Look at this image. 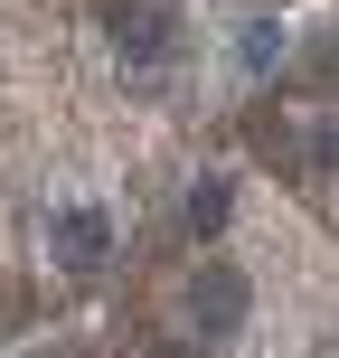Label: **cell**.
<instances>
[{
    "label": "cell",
    "mask_w": 339,
    "mask_h": 358,
    "mask_svg": "<svg viewBox=\"0 0 339 358\" xmlns=\"http://www.w3.org/2000/svg\"><path fill=\"white\" fill-rule=\"evenodd\" d=\"M226 208H236L226 179H198V189H189V236H217V227H226Z\"/></svg>",
    "instance_id": "obj_4"
},
{
    "label": "cell",
    "mask_w": 339,
    "mask_h": 358,
    "mask_svg": "<svg viewBox=\"0 0 339 358\" xmlns=\"http://www.w3.org/2000/svg\"><path fill=\"white\" fill-rule=\"evenodd\" d=\"M189 321L198 330H236V321H245V273H236V264H208L189 283Z\"/></svg>",
    "instance_id": "obj_1"
},
{
    "label": "cell",
    "mask_w": 339,
    "mask_h": 358,
    "mask_svg": "<svg viewBox=\"0 0 339 358\" xmlns=\"http://www.w3.org/2000/svg\"><path fill=\"white\" fill-rule=\"evenodd\" d=\"M48 245H57V264L94 273V264H104V255H113V236H104V217H94V208H66V217H57V227H48Z\"/></svg>",
    "instance_id": "obj_3"
},
{
    "label": "cell",
    "mask_w": 339,
    "mask_h": 358,
    "mask_svg": "<svg viewBox=\"0 0 339 358\" xmlns=\"http://www.w3.org/2000/svg\"><path fill=\"white\" fill-rule=\"evenodd\" d=\"M104 29L123 38L132 57H151V66H170V48H179V29H170V10H132V0H113V10H104Z\"/></svg>",
    "instance_id": "obj_2"
}]
</instances>
